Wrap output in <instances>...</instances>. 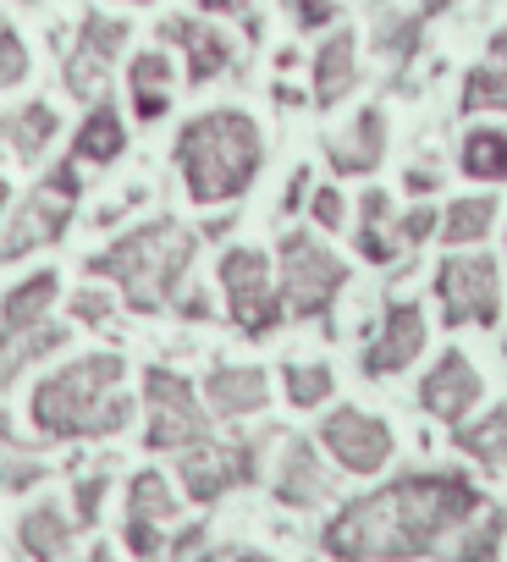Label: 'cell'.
<instances>
[{"label": "cell", "instance_id": "cell-1", "mask_svg": "<svg viewBox=\"0 0 507 562\" xmlns=\"http://www.w3.org/2000/svg\"><path fill=\"white\" fill-rule=\"evenodd\" d=\"M485 507L480 485L458 469H419L397 474L392 485L348 502L326 529L320 546L337 562H414L441 557L447 540Z\"/></svg>", "mask_w": 507, "mask_h": 562}, {"label": "cell", "instance_id": "cell-2", "mask_svg": "<svg viewBox=\"0 0 507 562\" xmlns=\"http://www.w3.org/2000/svg\"><path fill=\"white\" fill-rule=\"evenodd\" d=\"M127 359L122 353H83L61 370L40 375L29 397V419L45 441H111L133 425V397L122 392Z\"/></svg>", "mask_w": 507, "mask_h": 562}, {"label": "cell", "instance_id": "cell-3", "mask_svg": "<svg viewBox=\"0 0 507 562\" xmlns=\"http://www.w3.org/2000/svg\"><path fill=\"white\" fill-rule=\"evenodd\" d=\"M171 160H177L188 199L210 210V204H232L254 188V177L266 166V138L248 111L215 105V111H199L182 122V133L171 138Z\"/></svg>", "mask_w": 507, "mask_h": 562}, {"label": "cell", "instance_id": "cell-4", "mask_svg": "<svg viewBox=\"0 0 507 562\" xmlns=\"http://www.w3.org/2000/svg\"><path fill=\"white\" fill-rule=\"evenodd\" d=\"M193 254H199V237L177 215H155V221L122 232L116 243H105L100 254H89L83 270L94 281H111L133 315H160L177 304Z\"/></svg>", "mask_w": 507, "mask_h": 562}, {"label": "cell", "instance_id": "cell-5", "mask_svg": "<svg viewBox=\"0 0 507 562\" xmlns=\"http://www.w3.org/2000/svg\"><path fill=\"white\" fill-rule=\"evenodd\" d=\"M348 276H353L348 259L331 254L315 232H304V226L282 232V243H277V293H282L288 321H320L331 331V310L348 288Z\"/></svg>", "mask_w": 507, "mask_h": 562}, {"label": "cell", "instance_id": "cell-6", "mask_svg": "<svg viewBox=\"0 0 507 562\" xmlns=\"http://www.w3.org/2000/svg\"><path fill=\"white\" fill-rule=\"evenodd\" d=\"M83 204V177H78V160H56L23 199H12L7 221H0V265L12 259H29L40 248H56L72 226Z\"/></svg>", "mask_w": 507, "mask_h": 562}, {"label": "cell", "instance_id": "cell-7", "mask_svg": "<svg viewBox=\"0 0 507 562\" xmlns=\"http://www.w3.org/2000/svg\"><path fill=\"white\" fill-rule=\"evenodd\" d=\"M215 281L226 293V321L237 337L248 342H266L282 331L288 310H282V293H277V265L266 248H248V243H232L221 259H215Z\"/></svg>", "mask_w": 507, "mask_h": 562}, {"label": "cell", "instance_id": "cell-8", "mask_svg": "<svg viewBox=\"0 0 507 562\" xmlns=\"http://www.w3.org/2000/svg\"><path fill=\"white\" fill-rule=\"evenodd\" d=\"M144 408H149V425H144L149 452H188V447L210 441V408L182 370L149 364L144 370Z\"/></svg>", "mask_w": 507, "mask_h": 562}, {"label": "cell", "instance_id": "cell-9", "mask_svg": "<svg viewBox=\"0 0 507 562\" xmlns=\"http://www.w3.org/2000/svg\"><path fill=\"white\" fill-rule=\"evenodd\" d=\"M436 304L452 331L458 326L491 331L502 321V265L491 254H447L436 265Z\"/></svg>", "mask_w": 507, "mask_h": 562}, {"label": "cell", "instance_id": "cell-10", "mask_svg": "<svg viewBox=\"0 0 507 562\" xmlns=\"http://www.w3.org/2000/svg\"><path fill=\"white\" fill-rule=\"evenodd\" d=\"M260 458H266V441H260V436L199 441V447L177 452V485L188 491V502L210 507V502H221L226 491L260 480Z\"/></svg>", "mask_w": 507, "mask_h": 562}, {"label": "cell", "instance_id": "cell-11", "mask_svg": "<svg viewBox=\"0 0 507 562\" xmlns=\"http://www.w3.org/2000/svg\"><path fill=\"white\" fill-rule=\"evenodd\" d=\"M315 441H320V452H326L337 469H348V474H381V469L392 463V447H397V441H392V425L375 419V414H364V408H353V403L331 408V414L320 419Z\"/></svg>", "mask_w": 507, "mask_h": 562}, {"label": "cell", "instance_id": "cell-12", "mask_svg": "<svg viewBox=\"0 0 507 562\" xmlns=\"http://www.w3.org/2000/svg\"><path fill=\"white\" fill-rule=\"evenodd\" d=\"M166 524H177V491L160 469H138L127 480V513H122V540L138 562H155L166 551Z\"/></svg>", "mask_w": 507, "mask_h": 562}, {"label": "cell", "instance_id": "cell-13", "mask_svg": "<svg viewBox=\"0 0 507 562\" xmlns=\"http://www.w3.org/2000/svg\"><path fill=\"white\" fill-rule=\"evenodd\" d=\"M425 342H430L425 310H419L414 299H392V304L381 310V331H375L370 348L359 353V370H364L370 381H392V375H403V370L425 353Z\"/></svg>", "mask_w": 507, "mask_h": 562}, {"label": "cell", "instance_id": "cell-14", "mask_svg": "<svg viewBox=\"0 0 507 562\" xmlns=\"http://www.w3.org/2000/svg\"><path fill=\"white\" fill-rule=\"evenodd\" d=\"M160 40L182 50L193 89H204V83H215V78H226L237 67V40L215 18H188V12L182 18H160Z\"/></svg>", "mask_w": 507, "mask_h": 562}, {"label": "cell", "instance_id": "cell-15", "mask_svg": "<svg viewBox=\"0 0 507 562\" xmlns=\"http://www.w3.org/2000/svg\"><path fill=\"white\" fill-rule=\"evenodd\" d=\"M480 397H485V381H480V370H474V359H469L463 348H447V353L425 370V381H419V408H425L430 419L452 425V430L480 408Z\"/></svg>", "mask_w": 507, "mask_h": 562}, {"label": "cell", "instance_id": "cell-16", "mask_svg": "<svg viewBox=\"0 0 507 562\" xmlns=\"http://www.w3.org/2000/svg\"><path fill=\"white\" fill-rule=\"evenodd\" d=\"M282 441H288V447H282L271 496H277L282 507H298V513L331 502V474H326V463H320V447L304 441V436H282Z\"/></svg>", "mask_w": 507, "mask_h": 562}, {"label": "cell", "instance_id": "cell-17", "mask_svg": "<svg viewBox=\"0 0 507 562\" xmlns=\"http://www.w3.org/2000/svg\"><path fill=\"white\" fill-rule=\"evenodd\" d=\"M199 397H204L210 419H248L271 403V375L260 364H210Z\"/></svg>", "mask_w": 507, "mask_h": 562}, {"label": "cell", "instance_id": "cell-18", "mask_svg": "<svg viewBox=\"0 0 507 562\" xmlns=\"http://www.w3.org/2000/svg\"><path fill=\"white\" fill-rule=\"evenodd\" d=\"M326 160L337 177H370L386 160V111L364 105L342 133H326Z\"/></svg>", "mask_w": 507, "mask_h": 562}, {"label": "cell", "instance_id": "cell-19", "mask_svg": "<svg viewBox=\"0 0 507 562\" xmlns=\"http://www.w3.org/2000/svg\"><path fill=\"white\" fill-rule=\"evenodd\" d=\"M353 83H359V34L353 29H331L320 45H315V105L320 111H331V105H342L348 94H353Z\"/></svg>", "mask_w": 507, "mask_h": 562}, {"label": "cell", "instance_id": "cell-20", "mask_svg": "<svg viewBox=\"0 0 507 562\" xmlns=\"http://www.w3.org/2000/svg\"><path fill=\"white\" fill-rule=\"evenodd\" d=\"M67 342H72L67 321H40V326H23V331H0V392H12L23 370H34L40 359L61 353Z\"/></svg>", "mask_w": 507, "mask_h": 562}, {"label": "cell", "instance_id": "cell-21", "mask_svg": "<svg viewBox=\"0 0 507 562\" xmlns=\"http://www.w3.org/2000/svg\"><path fill=\"white\" fill-rule=\"evenodd\" d=\"M127 155V122H122V111H116V100H94L89 105V116L78 122V133H72V160L78 166H116Z\"/></svg>", "mask_w": 507, "mask_h": 562}, {"label": "cell", "instance_id": "cell-22", "mask_svg": "<svg viewBox=\"0 0 507 562\" xmlns=\"http://www.w3.org/2000/svg\"><path fill=\"white\" fill-rule=\"evenodd\" d=\"M353 248H359L370 265H397V259H403V243H397V210H392V193H386V188H364V193H359Z\"/></svg>", "mask_w": 507, "mask_h": 562}, {"label": "cell", "instance_id": "cell-23", "mask_svg": "<svg viewBox=\"0 0 507 562\" xmlns=\"http://www.w3.org/2000/svg\"><path fill=\"white\" fill-rule=\"evenodd\" d=\"M177 72H171V56L166 50H138L127 61V100H133V116L138 122H160L171 111V89Z\"/></svg>", "mask_w": 507, "mask_h": 562}, {"label": "cell", "instance_id": "cell-24", "mask_svg": "<svg viewBox=\"0 0 507 562\" xmlns=\"http://www.w3.org/2000/svg\"><path fill=\"white\" fill-rule=\"evenodd\" d=\"M56 299H61V276H56L50 265H45V270H29L18 288L0 293V331H23V326L50 321Z\"/></svg>", "mask_w": 507, "mask_h": 562}, {"label": "cell", "instance_id": "cell-25", "mask_svg": "<svg viewBox=\"0 0 507 562\" xmlns=\"http://www.w3.org/2000/svg\"><path fill=\"white\" fill-rule=\"evenodd\" d=\"M56 133H61V116H56V105H45V100H29V105H18L12 116H0V149H12L23 166H34V160L56 144Z\"/></svg>", "mask_w": 507, "mask_h": 562}, {"label": "cell", "instance_id": "cell-26", "mask_svg": "<svg viewBox=\"0 0 507 562\" xmlns=\"http://www.w3.org/2000/svg\"><path fill=\"white\" fill-rule=\"evenodd\" d=\"M72 518L56 507V502H40L18 518V540H23V557L29 562H61L72 551Z\"/></svg>", "mask_w": 507, "mask_h": 562}, {"label": "cell", "instance_id": "cell-27", "mask_svg": "<svg viewBox=\"0 0 507 562\" xmlns=\"http://www.w3.org/2000/svg\"><path fill=\"white\" fill-rule=\"evenodd\" d=\"M458 171L474 182H507V127L474 122L458 144Z\"/></svg>", "mask_w": 507, "mask_h": 562}, {"label": "cell", "instance_id": "cell-28", "mask_svg": "<svg viewBox=\"0 0 507 562\" xmlns=\"http://www.w3.org/2000/svg\"><path fill=\"white\" fill-rule=\"evenodd\" d=\"M496 199L491 193H469V199H452L447 210H441V243L447 248H480L485 237H491V226H496Z\"/></svg>", "mask_w": 507, "mask_h": 562}, {"label": "cell", "instance_id": "cell-29", "mask_svg": "<svg viewBox=\"0 0 507 562\" xmlns=\"http://www.w3.org/2000/svg\"><path fill=\"white\" fill-rule=\"evenodd\" d=\"M502 535H507V507H480L452 540H447V562H496L502 557Z\"/></svg>", "mask_w": 507, "mask_h": 562}, {"label": "cell", "instance_id": "cell-30", "mask_svg": "<svg viewBox=\"0 0 507 562\" xmlns=\"http://www.w3.org/2000/svg\"><path fill=\"white\" fill-rule=\"evenodd\" d=\"M452 447H458L463 458L485 463V469H507V403H496V408L480 414V419H463V425L452 430Z\"/></svg>", "mask_w": 507, "mask_h": 562}, {"label": "cell", "instance_id": "cell-31", "mask_svg": "<svg viewBox=\"0 0 507 562\" xmlns=\"http://www.w3.org/2000/svg\"><path fill=\"white\" fill-rule=\"evenodd\" d=\"M419 45H425V18H419V12L375 7V50H381L397 72H408V61L419 56Z\"/></svg>", "mask_w": 507, "mask_h": 562}, {"label": "cell", "instance_id": "cell-32", "mask_svg": "<svg viewBox=\"0 0 507 562\" xmlns=\"http://www.w3.org/2000/svg\"><path fill=\"white\" fill-rule=\"evenodd\" d=\"M282 392H288V403L293 408H320L331 392H337V375H331V364L326 359H288L282 364Z\"/></svg>", "mask_w": 507, "mask_h": 562}, {"label": "cell", "instance_id": "cell-33", "mask_svg": "<svg viewBox=\"0 0 507 562\" xmlns=\"http://www.w3.org/2000/svg\"><path fill=\"white\" fill-rule=\"evenodd\" d=\"M127 34H133V23H127V18H111V12H83V23H78V45H72V50H83V56H94V61L116 67V56H122Z\"/></svg>", "mask_w": 507, "mask_h": 562}, {"label": "cell", "instance_id": "cell-34", "mask_svg": "<svg viewBox=\"0 0 507 562\" xmlns=\"http://www.w3.org/2000/svg\"><path fill=\"white\" fill-rule=\"evenodd\" d=\"M458 111H463V116H480V111H507V72H502V67H491V61L469 67L463 94H458Z\"/></svg>", "mask_w": 507, "mask_h": 562}, {"label": "cell", "instance_id": "cell-35", "mask_svg": "<svg viewBox=\"0 0 507 562\" xmlns=\"http://www.w3.org/2000/svg\"><path fill=\"white\" fill-rule=\"evenodd\" d=\"M61 78H67V94H72V100H100V94H105L111 67H105V61H94V56H83V50H72V56L61 61Z\"/></svg>", "mask_w": 507, "mask_h": 562}, {"label": "cell", "instance_id": "cell-36", "mask_svg": "<svg viewBox=\"0 0 507 562\" xmlns=\"http://www.w3.org/2000/svg\"><path fill=\"white\" fill-rule=\"evenodd\" d=\"M441 232V210L430 204V199H419V204H408L403 215H397V243L403 248H419V243H430Z\"/></svg>", "mask_w": 507, "mask_h": 562}, {"label": "cell", "instance_id": "cell-37", "mask_svg": "<svg viewBox=\"0 0 507 562\" xmlns=\"http://www.w3.org/2000/svg\"><path fill=\"white\" fill-rule=\"evenodd\" d=\"M67 310H72V321L89 326V331H105V326L116 321V299H111L105 288H78Z\"/></svg>", "mask_w": 507, "mask_h": 562}, {"label": "cell", "instance_id": "cell-38", "mask_svg": "<svg viewBox=\"0 0 507 562\" xmlns=\"http://www.w3.org/2000/svg\"><path fill=\"white\" fill-rule=\"evenodd\" d=\"M29 78V45L12 23H0V89H18Z\"/></svg>", "mask_w": 507, "mask_h": 562}, {"label": "cell", "instance_id": "cell-39", "mask_svg": "<svg viewBox=\"0 0 507 562\" xmlns=\"http://www.w3.org/2000/svg\"><path fill=\"white\" fill-rule=\"evenodd\" d=\"M288 18H293L298 34H320V29L342 23V7H337V0H288Z\"/></svg>", "mask_w": 507, "mask_h": 562}, {"label": "cell", "instance_id": "cell-40", "mask_svg": "<svg viewBox=\"0 0 507 562\" xmlns=\"http://www.w3.org/2000/svg\"><path fill=\"white\" fill-rule=\"evenodd\" d=\"M309 221L320 226V232H342L348 226V199H342V188H309Z\"/></svg>", "mask_w": 507, "mask_h": 562}, {"label": "cell", "instance_id": "cell-41", "mask_svg": "<svg viewBox=\"0 0 507 562\" xmlns=\"http://www.w3.org/2000/svg\"><path fill=\"white\" fill-rule=\"evenodd\" d=\"M105 491H111V480H105V474H89V480H78V485H72V513H78V524H83V529H94V524H100Z\"/></svg>", "mask_w": 507, "mask_h": 562}, {"label": "cell", "instance_id": "cell-42", "mask_svg": "<svg viewBox=\"0 0 507 562\" xmlns=\"http://www.w3.org/2000/svg\"><path fill=\"white\" fill-rule=\"evenodd\" d=\"M199 18H237L248 40H260V34H266L260 12H254V0H199Z\"/></svg>", "mask_w": 507, "mask_h": 562}, {"label": "cell", "instance_id": "cell-43", "mask_svg": "<svg viewBox=\"0 0 507 562\" xmlns=\"http://www.w3.org/2000/svg\"><path fill=\"white\" fill-rule=\"evenodd\" d=\"M50 469L40 458H0V491H34Z\"/></svg>", "mask_w": 507, "mask_h": 562}, {"label": "cell", "instance_id": "cell-44", "mask_svg": "<svg viewBox=\"0 0 507 562\" xmlns=\"http://www.w3.org/2000/svg\"><path fill=\"white\" fill-rule=\"evenodd\" d=\"M403 188H408L414 199H430V193L441 188V177H436L430 166H414V171H403Z\"/></svg>", "mask_w": 507, "mask_h": 562}, {"label": "cell", "instance_id": "cell-45", "mask_svg": "<svg viewBox=\"0 0 507 562\" xmlns=\"http://www.w3.org/2000/svg\"><path fill=\"white\" fill-rule=\"evenodd\" d=\"M309 177H315L309 166H298V171H293V182H288V199H282V210H288V215H293V210H298V204L309 199V188H315Z\"/></svg>", "mask_w": 507, "mask_h": 562}, {"label": "cell", "instance_id": "cell-46", "mask_svg": "<svg viewBox=\"0 0 507 562\" xmlns=\"http://www.w3.org/2000/svg\"><path fill=\"white\" fill-rule=\"evenodd\" d=\"M171 310H177V315H182V321H210V315H215V310H210V299H204V293H188V299H177V304H171Z\"/></svg>", "mask_w": 507, "mask_h": 562}, {"label": "cell", "instance_id": "cell-47", "mask_svg": "<svg viewBox=\"0 0 507 562\" xmlns=\"http://www.w3.org/2000/svg\"><path fill=\"white\" fill-rule=\"evenodd\" d=\"M485 61H491V67H502V72H507V23H502V29H496V34H491V45H485Z\"/></svg>", "mask_w": 507, "mask_h": 562}, {"label": "cell", "instance_id": "cell-48", "mask_svg": "<svg viewBox=\"0 0 507 562\" xmlns=\"http://www.w3.org/2000/svg\"><path fill=\"white\" fill-rule=\"evenodd\" d=\"M458 7V0H419V18L430 23V18H441V12H452Z\"/></svg>", "mask_w": 507, "mask_h": 562}, {"label": "cell", "instance_id": "cell-49", "mask_svg": "<svg viewBox=\"0 0 507 562\" xmlns=\"http://www.w3.org/2000/svg\"><path fill=\"white\" fill-rule=\"evenodd\" d=\"M83 562H116V551H111V546H89Z\"/></svg>", "mask_w": 507, "mask_h": 562}, {"label": "cell", "instance_id": "cell-50", "mask_svg": "<svg viewBox=\"0 0 507 562\" xmlns=\"http://www.w3.org/2000/svg\"><path fill=\"white\" fill-rule=\"evenodd\" d=\"M277 100H282V105H298V100H304V94H298V89H293V83H277Z\"/></svg>", "mask_w": 507, "mask_h": 562}, {"label": "cell", "instance_id": "cell-51", "mask_svg": "<svg viewBox=\"0 0 507 562\" xmlns=\"http://www.w3.org/2000/svg\"><path fill=\"white\" fill-rule=\"evenodd\" d=\"M0 441H7V447H23V441H18V430H12V419H7V414H0Z\"/></svg>", "mask_w": 507, "mask_h": 562}, {"label": "cell", "instance_id": "cell-52", "mask_svg": "<svg viewBox=\"0 0 507 562\" xmlns=\"http://www.w3.org/2000/svg\"><path fill=\"white\" fill-rule=\"evenodd\" d=\"M182 562H221V551H215V546H199V551H193V557H182Z\"/></svg>", "mask_w": 507, "mask_h": 562}, {"label": "cell", "instance_id": "cell-53", "mask_svg": "<svg viewBox=\"0 0 507 562\" xmlns=\"http://www.w3.org/2000/svg\"><path fill=\"white\" fill-rule=\"evenodd\" d=\"M7 210H12V182L0 177V221H7Z\"/></svg>", "mask_w": 507, "mask_h": 562}, {"label": "cell", "instance_id": "cell-54", "mask_svg": "<svg viewBox=\"0 0 507 562\" xmlns=\"http://www.w3.org/2000/svg\"><path fill=\"white\" fill-rule=\"evenodd\" d=\"M232 562H271V557H266V551H237Z\"/></svg>", "mask_w": 507, "mask_h": 562}, {"label": "cell", "instance_id": "cell-55", "mask_svg": "<svg viewBox=\"0 0 507 562\" xmlns=\"http://www.w3.org/2000/svg\"><path fill=\"white\" fill-rule=\"evenodd\" d=\"M502 359H507V337H502Z\"/></svg>", "mask_w": 507, "mask_h": 562}, {"label": "cell", "instance_id": "cell-56", "mask_svg": "<svg viewBox=\"0 0 507 562\" xmlns=\"http://www.w3.org/2000/svg\"><path fill=\"white\" fill-rule=\"evenodd\" d=\"M18 7H34V0H18Z\"/></svg>", "mask_w": 507, "mask_h": 562}, {"label": "cell", "instance_id": "cell-57", "mask_svg": "<svg viewBox=\"0 0 507 562\" xmlns=\"http://www.w3.org/2000/svg\"><path fill=\"white\" fill-rule=\"evenodd\" d=\"M133 7H144V0H133Z\"/></svg>", "mask_w": 507, "mask_h": 562}]
</instances>
